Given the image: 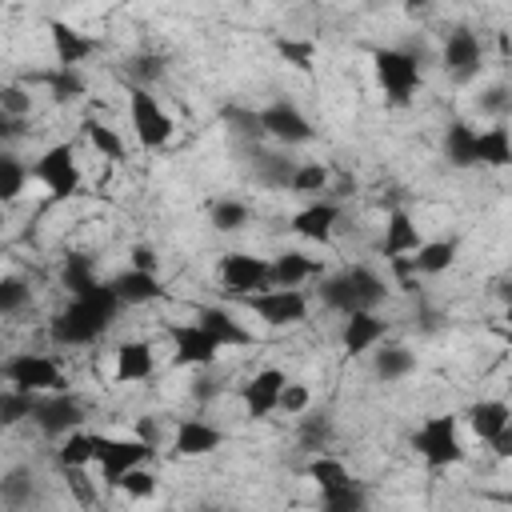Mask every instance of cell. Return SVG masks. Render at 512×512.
<instances>
[{
	"instance_id": "1",
	"label": "cell",
	"mask_w": 512,
	"mask_h": 512,
	"mask_svg": "<svg viewBox=\"0 0 512 512\" xmlns=\"http://www.w3.org/2000/svg\"><path fill=\"white\" fill-rule=\"evenodd\" d=\"M120 308H124V300L116 296L112 280H100L96 288L72 296V304L52 316V328H48V332H52L56 344H68V348H76V344H96V340L108 332V324L116 320Z\"/></svg>"
},
{
	"instance_id": "2",
	"label": "cell",
	"mask_w": 512,
	"mask_h": 512,
	"mask_svg": "<svg viewBox=\"0 0 512 512\" xmlns=\"http://www.w3.org/2000/svg\"><path fill=\"white\" fill-rule=\"evenodd\" d=\"M372 72L388 96V104H408L420 88V60L408 48H372Z\"/></svg>"
},
{
	"instance_id": "3",
	"label": "cell",
	"mask_w": 512,
	"mask_h": 512,
	"mask_svg": "<svg viewBox=\"0 0 512 512\" xmlns=\"http://www.w3.org/2000/svg\"><path fill=\"white\" fill-rule=\"evenodd\" d=\"M412 448L420 452V460L428 468H448V464H460L464 460V444H460V420L440 412V416H428L416 432H412Z\"/></svg>"
},
{
	"instance_id": "4",
	"label": "cell",
	"mask_w": 512,
	"mask_h": 512,
	"mask_svg": "<svg viewBox=\"0 0 512 512\" xmlns=\"http://www.w3.org/2000/svg\"><path fill=\"white\" fill-rule=\"evenodd\" d=\"M128 120H132L136 140H140L148 152H160V148L172 140V132H176L168 108L152 96V88H140V84L128 88Z\"/></svg>"
},
{
	"instance_id": "5",
	"label": "cell",
	"mask_w": 512,
	"mask_h": 512,
	"mask_svg": "<svg viewBox=\"0 0 512 512\" xmlns=\"http://www.w3.org/2000/svg\"><path fill=\"white\" fill-rule=\"evenodd\" d=\"M152 452H156V444L144 440V436H108V432H100V452H96L100 480H104L108 488H116V480H120L124 472L148 464Z\"/></svg>"
},
{
	"instance_id": "6",
	"label": "cell",
	"mask_w": 512,
	"mask_h": 512,
	"mask_svg": "<svg viewBox=\"0 0 512 512\" xmlns=\"http://www.w3.org/2000/svg\"><path fill=\"white\" fill-rule=\"evenodd\" d=\"M32 176L48 188L52 200H68L80 192V164H76V152L72 144H52L40 152V160L32 164Z\"/></svg>"
},
{
	"instance_id": "7",
	"label": "cell",
	"mask_w": 512,
	"mask_h": 512,
	"mask_svg": "<svg viewBox=\"0 0 512 512\" xmlns=\"http://www.w3.org/2000/svg\"><path fill=\"white\" fill-rule=\"evenodd\" d=\"M268 328H288V324H300L304 316H308V296L300 292V288H276V284H268V288H260V292H252V296H240Z\"/></svg>"
},
{
	"instance_id": "8",
	"label": "cell",
	"mask_w": 512,
	"mask_h": 512,
	"mask_svg": "<svg viewBox=\"0 0 512 512\" xmlns=\"http://www.w3.org/2000/svg\"><path fill=\"white\" fill-rule=\"evenodd\" d=\"M4 380L16 384V388H28V392H60L68 380L60 372V364L44 352H16L4 360Z\"/></svg>"
},
{
	"instance_id": "9",
	"label": "cell",
	"mask_w": 512,
	"mask_h": 512,
	"mask_svg": "<svg viewBox=\"0 0 512 512\" xmlns=\"http://www.w3.org/2000/svg\"><path fill=\"white\" fill-rule=\"evenodd\" d=\"M172 340V364L180 368H212L220 356V344L208 336V328L200 320H184V324H168L164 328Z\"/></svg>"
},
{
	"instance_id": "10",
	"label": "cell",
	"mask_w": 512,
	"mask_h": 512,
	"mask_svg": "<svg viewBox=\"0 0 512 512\" xmlns=\"http://www.w3.org/2000/svg\"><path fill=\"white\" fill-rule=\"evenodd\" d=\"M216 272H220V284L232 296H252V292L272 284V260L252 256V252H224Z\"/></svg>"
},
{
	"instance_id": "11",
	"label": "cell",
	"mask_w": 512,
	"mask_h": 512,
	"mask_svg": "<svg viewBox=\"0 0 512 512\" xmlns=\"http://www.w3.org/2000/svg\"><path fill=\"white\" fill-rule=\"evenodd\" d=\"M260 120H264V136L284 144V148H296V144H308L316 136L312 120L292 104V100H272L260 108Z\"/></svg>"
},
{
	"instance_id": "12",
	"label": "cell",
	"mask_w": 512,
	"mask_h": 512,
	"mask_svg": "<svg viewBox=\"0 0 512 512\" xmlns=\"http://www.w3.org/2000/svg\"><path fill=\"white\" fill-rule=\"evenodd\" d=\"M32 424H36L44 436L64 440L68 432H76V428L84 424V408H80V400L68 396L64 388H60V392H44L40 404H36V412H32Z\"/></svg>"
},
{
	"instance_id": "13",
	"label": "cell",
	"mask_w": 512,
	"mask_h": 512,
	"mask_svg": "<svg viewBox=\"0 0 512 512\" xmlns=\"http://www.w3.org/2000/svg\"><path fill=\"white\" fill-rule=\"evenodd\" d=\"M288 384V376L280 368H260L244 388H240V400H244V416L248 420H268L272 412H280V388Z\"/></svg>"
},
{
	"instance_id": "14",
	"label": "cell",
	"mask_w": 512,
	"mask_h": 512,
	"mask_svg": "<svg viewBox=\"0 0 512 512\" xmlns=\"http://www.w3.org/2000/svg\"><path fill=\"white\" fill-rule=\"evenodd\" d=\"M456 252H460L456 236H444V240H424L412 256H400V260H392V264L400 268V276H404V280H408V272L440 276V272H448V268L456 264Z\"/></svg>"
},
{
	"instance_id": "15",
	"label": "cell",
	"mask_w": 512,
	"mask_h": 512,
	"mask_svg": "<svg viewBox=\"0 0 512 512\" xmlns=\"http://www.w3.org/2000/svg\"><path fill=\"white\" fill-rule=\"evenodd\" d=\"M388 332V320L376 312V308H356L344 316V332H340V344L348 356H364L372 352Z\"/></svg>"
},
{
	"instance_id": "16",
	"label": "cell",
	"mask_w": 512,
	"mask_h": 512,
	"mask_svg": "<svg viewBox=\"0 0 512 512\" xmlns=\"http://www.w3.org/2000/svg\"><path fill=\"white\" fill-rule=\"evenodd\" d=\"M440 64L456 76V80H468L480 72V36L472 28H452L444 48H440Z\"/></svg>"
},
{
	"instance_id": "17",
	"label": "cell",
	"mask_w": 512,
	"mask_h": 512,
	"mask_svg": "<svg viewBox=\"0 0 512 512\" xmlns=\"http://www.w3.org/2000/svg\"><path fill=\"white\" fill-rule=\"evenodd\" d=\"M336 224H340V204H332V200H312V204H304L288 220V228L300 240H312V244H328L332 232H336Z\"/></svg>"
},
{
	"instance_id": "18",
	"label": "cell",
	"mask_w": 512,
	"mask_h": 512,
	"mask_svg": "<svg viewBox=\"0 0 512 512\" xmlns=\"http://www.w3.org/2000/svg\"><path fill=\"white\" fill-rule=\"evenodd\" d=\"M220 444H224V428H216V424H208V420H200V416L180 420L176 432H172V452H176V456H208V452H216Z\"/></svg>"
},
{
	"instance_id": "19",
	"label": "cell",
	"mask_w": 512,
	"mask_h": 512,
	"mask_svg": "<svg viewBox=\"0 0 512 512\" xmlns=\"http://www.w3.org/2000/svg\"><path fill=\"white\" fill-rule=\"evenodd\" d=\"M420 244H424V236H420L416 220H412L404 208H392V212H388V224H384L380 256H384V260H400V256H412Z\"/></svg>"
},
{
	"instance_id": "20",
	"label": "cell",
	"mask_w": 512,
	"mask_h": 512,
	"mask_svg": "<svg viewBox=\"0 0 512 512\" xmlns=\"http://www.w3.org/2000/svg\"><path fill=\"white\" fill-rule=\"evenodd\" d=\"M196 320L208 328V336L220 344V348H244V344H252L256 340V332L252 328H244L228 308H220V304H208V308H200L196 312Z\"/></svg>"
},
{
	"instance_id": "21",
	"label": "cell",
	"mask_w": 512,
	"mask_h": 512,
	"mask_svg": "<svg viewBox=\"0 0 512 512\" xmlns=\"http://www.w3.org/2000/svg\"><path fill=\"white\" fill-rule=\"evenodd\" d=\"M48 36H52L56 64H72V68H80V64L96 52V40H92V36H84L80 28L64 24V20H48Z\"/></svg>"
},
{
	"instance_id": "22",
	"label": "cell",
	"mask_w": 512,
	"mask_h": 512,
	"mask_svg": "<svg viewBox=\"0 0 512 512\" xmlns=\"http://www.w3.org/2000/svg\"><path fill=\"white\" fill-rule=\"evenodd\" d=\"M112 288H116V296H120L128 308H136V304H152V300L164 296L160 276H156V272H144V268H132V264H128L124 272L112 276Z\"/></svg>"
},
{
	"instance_id": "23",
	"label": "cell",
	"mask_w": 512,
	"mask_h": 512,
	"mask_svg": "<svg viewBox=\"0 0 512 512\" xmlns=\"http://www.w3.org/2000/svg\"><path fill=\"white\" fill-rule=\"evenodd\" d=\"M152 364H156V356H152V344L148 340H124L116 348L112 376H116V384H136V380H148L152 376Z\"/></svg>"
},
{
	"instance_id": "24",
	"label": "cell",
	"mask_w": 512,
	"mask_h": 512,
	"mask_svg": "<svg viewBox=\"0 0 512 512\" xmlns=\"http://www.w3.org/2000/svg\"><path fill=\"white\" fill-rule=\"evenodd\" d=\"M464 420H468V428H472L476 440L492 444V440L500 436V428L512 420V408H508L504 400H476V404H468Z\"/></svg>"
},
{
	"instance_id": "25",
	"label": "cell",
	"mask_w": 512,
	"mask_h": 512,
	"mask_svg": "<svg viewBox=\"0 0 512 512\" xmlns=\"http://www.w3.org/2000/svg\"><path fill=\"white\" fill-rule=\"evenodd\" d=\"M476 160L488 168H508L512 164V132L504 120H496L492 128H480L476 136Z\"/></svg>"
},
{
	"instance_id": "26",
	"label": "cell",
	"mask_w": 512,
	"mask_h": 512,
	"mask_svg": "<svg viewBox=\"0 0 512 512\" xmlns=\"http://www.w3.org/2000/svg\"><path fill=\"white\" fill-rule=\"evenodd\" d=\"M32 84H44L48 92H52V100H60V104H68V100H80L84 96V76H80V68H72V64H56V68H48V72H32Z\"/></svg>"
},
{
	"instance_id": "27",
	"label": "cell",
	"mask_w": 512,
	"mask_h": 512,
	"mask_svg": "<svg viewBox=\"0 0 512 512\" xmlns=\"http://www.w3.org/2000/svg\"><path fill=\"white\" fill-rule=\"evenodd\" d=\"M96 452H100V432L76 428V432H68V436L60 440L56 464H60V468H88V464H96Z\"/></svg>"
},
{
	"instance_id": "28",
	"label": "cell",
	"mask_w": 512,
	"mask_h": 512,
	"mask_svg": "<svg viewBox=\"0 0 512 512\" xmlns=\"http://www.w3.org/2000/svg\"><path fill=\"white\" fill-rule=\"evenodd\" d=\"M476 128L468 124V120H452L448 124V132H444V156H448V164L452 168H472V164H480L476 160Z\"/></svg>"
},
{
	"instance_id": "29",
	"label": "cell",
	"mask_w": 512,
	"mask_h": 512,
	"mask_svg": "<svg viewBox=\"0 0 512 512\" xmlns=\"http://www.w3.org/2000/svg\"><path fill=\"white\" fill-rule=\"evenodd\" d=\"M312 276H320V264L312 256H304V252H280L272 260V284L276 288H300Z\"/></svg>"
},
{
	"instance_id": "30",
	"label": "cell",
	"mask_w": 512,
	"mask_h": 512,
	"mask_svg": "<svg viewBox=\"0 0 512 512\" xmlns=\"http://www.w3.org/2000/svg\"><path fill=\"white\" fill-rule=\"evenodd\" d=\"M412 368H416V356H412L404 344H384V348L372 356V372H376L384 384H396V380L412 376Z\"/></svg>"
},
{
	"instance_id": "31",
	"label": "cell",
	"mask_w": 512,
	"mask_h": 512,
	"mask_svg": "<svg viewBox=\"0 0 512 512\" xmlns=\"http://www.w3.org/2000/svg\"><path fill=\"white\" fill-rule=\"evenodd\" d=\"M320 300L328 304V308H336V312H356L360 308V296H356V284H352V272L344 268V272H336V276H324L320 280Z\"/></svg>"
},
{
	"instance_id": "32",
	"label": "cell",
	"mask_w": 512,
	"mask_h": 512,
	"mask_svg": "<svg viewBox=\"0 0 512 512\" xmlns=\"http://www.w3.org/2000/svg\"><path fill=\"white\" fill-rule=\"evenodd\" d=\"M256 176H260V184H268V188H292L296 160H288V156H280V152H260V148H256Z\"/></svg>"
},
{
	"instance_id": "33",
	"label": "cell",
	"mask_w": 512,
	"mask_h": 512,
	"mask_svg": "<svg viewBox=\"0 0 512 512\" xmlns=\"http://www.w3.org/2000/svg\"><path fill=\"white\" fill-rule=\"evenodd\" d=\"M40 396H44V392H28V388H16V384H8V388L0 392V420H4V424H20V420H32V412H36Z\"/></svg>"
},
{
	"instance_id": "34",
	"label": "cell",
	"mask_w": 512,
	"mask_h": 512,
	"mask_svg": "<svg viewBox=\"0 0 512 512\" xmlns=\"http://www.w3.org/2000/svg\"><path fill=\"white\" fill-rule=\"evenodd\" d=\"M364 504H368V496L356 480H344L336 488H320V508H328V512H360Z\"/></svg>"
},
{
	"instance_id": "35",
	"label": "cell",
	"mask_w": 512,
	"mask_h": 512,
	"mask_svg": "<svg viewBox=\"0 0 512 512\" xmlns=\"http://www.w3.org/2000/svg\"><path fill=\"white\" fill-rule=\"evenodd\" d=\"M304 472H308V480H312L316 488H336V484L352 480L348 464H344V460H336V456H328V452H316V456H312V464H308Z\"/></svg>"
},
{
	"instance_id": "36",
	"label": "cell",
	"mask_w": 512,
	"mask_h": 512,
	"mask_svg": "<svg viewBox=\"0 0 512 512\" xmlns=\"http://www.w3.org/2000/svg\"><path fill=\"white\" fill-rule=\"evenodd\" d=\"M60 280H64V288H68L72 296H80V292H88V288H96V284H100V276H96V268H92V260H88V256H64Z\"/></svg>"
},
{
	"instance_id": "37",
	"label": "cell",
	"mask_w": 512,
	"mask_h": 512,
	"mask_svg": "<svg viewBox=\"0 0 512 512\" xmlns=\"http://www.w3.org/2000/svg\"><path fill=\"white\" fill-rule=\"evenodd\" d=\"M84 136H88V144H92L104 160H124V140H120V132L108 128L104 120H84Z\"/></svg>"
},
{
	"instance_id": "38",
	"label": "cell",
	"mask_w": 512,
	"mask_h": 512,
	"mask_svg": "<svg viewBox=\"0 0 512 512\" xmlns=\"http://www.w3.org/2000/svg\"><path fill=\"white\" fill-rule=\"evenodd\" d=\"M28 176H32V168L20 164L12 152H4L0 156V200H16L24 192V184H28Z\"/></svg>"
},
{
	"instance_id": "39",
	"label": "cell",
	"mask_w": 512,
	"mask_h": 512,
	"mask_svg": "<svg viewBox=\"0 0 512 512\" xmlns=\"http://www.w3.org/2000/svg\"><path fill=\"white\" fill-rule=\"evenodd\" d=\"M328 168L320 160H308V164H296V176H292V188L288 192H300V196H320L328 192Z\"/></svg>"
},
{
	"instance_id": "40",
	"label": "cell",
	"mask_w": 512,
	"mask_h": 512,
	"mask_svg": "<svg viewBox=\"0 0 512 512\" xmlns=\"http://www.w3.org/2000/svg\"><path fill=\"white\" fill-rule=\"evenodd\" d=\"M272 44H276V52H280V56H284V60H288V64H292L296 72H304V76L312 72V60H316V44H312V40H292V36H276Z\"/></svg>"
},
{
	"instance_id": "41",
	"label": "cell",
	"mask_w": 512,
	"mask_h": 512,
	"mask_svg": "<svg viewBox=\"0 0 512 512\" xmlns=\"http://www.w3.org/2000/svg\"><path fill=\"white\" fill-rule=\"evenodd\" d=\"M248 204H240V200H216L212 204V228L216 232H240L244 224H248Z\"/></svg>"
},
{
	"instance_id": "42",
	"label": "cell",
	"mask_w": 512,
	"mask_h": 512,
	"mask_svg": "<svg viewBox=\"0 0 512 512\" xmlns=\"http://www.w3.org/2000/svg\"><path fill=\"white\" fill-rule=\"evenodd\" d=\"M0 112L4 116H12V120H24V116H32V88H24V84H4L0 88Z\"/></svg>"
},
{
	"instance_id": "43",
	"label": "cell",
	"mask_w": 512,
	"mask_h": 512,
	"mask_svg": "<svg viewBox=\"0 0 512 512\" xmlns=\"http://www.w3.org/2000/svg\"><path fill=\"white\" fill-rule=\"evenodd\" d=\"M224 120L232 124V132L236 136H244V140H264V120H260V112L256 108H224Z\"/></svg>"
},
{
	"instance_id": "44",
	"label": "cell",
	"mask_w": 512,
	"mask_h": 512,
	"mask_svg": "<svg viewBox=\"0 0 512 512\" xmlns=\"http://www.w3.org/2000/svg\"><path fill=\"white\" fill-rule=\"evenodd\" d=\"M28 296H32V288H28L20 276H4V280H0V312H4V316L20 312Z\"/></svg>"
},
{
	"instance_id": "45",
	"label": "cell",
	"mask_w": 512,
	"mask_h": 512,
	"mask_svg": "<svg viewBox=\"0 0 512 512\" xmlns=\"http://www.w3.org/2000/svg\"><path fill=\"white\" fill-rule=\"evenodd\" d=\"M328 436H332V424H328V416H324V412H320V416H304V420H300V444H304V448L320 452V448L328 444Z\"/></svg>"
},
{
	"instance_id": "46",
	"label": "cell",
	"mask_w": 512,
	"mask_h": 512,
	"mask_svg": "<svg viewBox=\"0 0 512 512\" xmlns=\"http://www.w3.org/2000/svg\"><path fill=\"white\" fill-rule=\"evenodd\" d=\"M116 488H120L124 496H136V500H144V496H152V492H156V480H152L148 464H140V468L124 472V476L116 480Z\"/></svg>"
},
{
	"instance_id": "47",
	"label": "cell",
	"mask_w": 512,
	"mask_h": 512,
	"mask_svg": "<svg viewBox=\"0 0 512 512\" xmlns=\"http://www.w3.org/2000/svg\"><path fill=\"white\" fill-rule=\"evenodd\" d=\"M308 404H312V392H308V384H296V380H288V384L280 388V412H284V416H304V412H308Z\"/></svg>"
},
{
	"instance_id": "48",
	"label": "cell",
	"mask_w": 512,
	"mask_h": 512,
	"mask_svg": "<svg viewBox=\"0 0 512 512\" xmlns=\"http://www.w3.org/2000/svg\"><path fill=\"white\" fill-rule=\"evenodd\" d=\"M128 76H132V84L148 88L152 80H160V76H164V60H160V56H140V60H132Z\"/></svg>"
},
{
	"instance_id": "49",
	"label": "cell",
	"mask_w": 512,
	"mask_h": 512,
	"mask_svg": "<svg viewBox=\"0 0 512 512\" xmlns=\"http://www.w3.org/2000/svg\"><path fill=\"white\" fill-rule=\"evenodd\" d=\"M480 108H484V112H508V108H512V88H504V84L488 88L484 100H480Z\"/></svg>"
},
{
	"instance_id": "50",
	"label": "cell",
	"mask_w": 512,
	"mask_h": 512,
	"mask_svg": "<svg viewBox=\"0 0 512 512\" xmlns=\"http://www.w3.org/2000/svg\"><path fill=\"white\" fill-rule=\"evenodd\" d=\"M64 476H68V484H72V492L80 496V504H96V496H92V488H88V476H84V468H60Z\"/></svg>"
},
{
	"instance_id": "51",
	"label": "cell",
	"mask_w": 512,
	"mask_h": 512,
	"mask_svg": "<svg viewBox=\"0 0 512 512\" xmlns=\"http://www.w3.org/2000/svg\"><path fill=\"white\" fill-rule=\"evenodd\" d=\"M128 264H132V268H144V272H156V268H160V256H156L148 244H136V248L128 252Z\"/></svg>"
},
{
	"instance_id": "52",
	"label": "cell",
	"mask_w": 512,
	"mask_h": 512,
	"mask_svg": "<svg viewBox=\"0 0 512 512\" xmlns=\"http://www.w3.org/2000/svg\"><path fill=\"white\" fill-rule=\"evenodd\" d=\"M492 452L500 456V460H512V420L500 428V436L492 440Z\"/></svg>"
},
{
	"instance_id": "53",
	"label": "cell",
	"mask_w": 512,
	"mask_h": 512,
	"mask_svg": "<svg viewBox=\"0 0 512 512\" xmlns=\"http://www.w3.org/2000/svg\"><path fill=\"white\" fill-rule=\"evenodd\" d=\"M216 392H220V380H212V376L196 380V396H200V400H208V396H216Z\"/></svg>"
},
{
	"instance_id": "54",
	"label": "cell",
	"mask_w": 512,
	"mask_h": 512,
	"mask_svg": "<svg viewBox=\"0 0 512 512\" xmlns=\"http://www.w3.org/2000/svg\"><path fill=\"white\" fill-rule=\"evenodd\" d=\"M432 4H436V0H404L408 12H424V8H432Z\"/></svg>"
},
{
	"instance_id": "55",
	"label": "cell",
	"mask_w": 512,
	"mask_h": 512,
	"mask_svg": "<svg viewBox=\"0 0 512 512\" xmlns=\"http://www.w3.org/2000/svg\"><path fill=\"white\" fill-rule=\"evenodd\" d=\"M488 500H496V504H504V508H512V488H508V492H492Z\"/></svg>"
},
{
	"instance_id": "56",
	"label": "cell",
	"mask_w": 512,
	"mask_h": 512,
	"mask_svg": "<svg viewBox=\"0 0 512 512\" xmlns=\"http://www.w3.org/2000/svg\"><path fill=\"white\" fill-rule=\"evenodd\" d=\"M504 320H508V332H512V292H508V308H504Z\"/></svg>"
}]
</instances>
